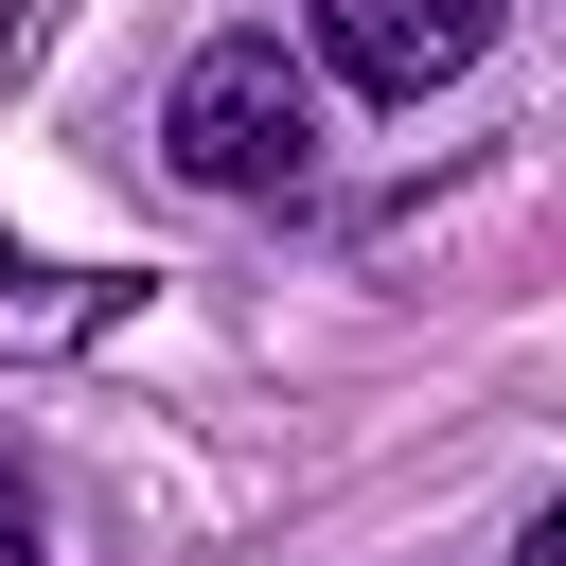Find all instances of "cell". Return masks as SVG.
Listing matches in <instances>:
<instances>
[{"label":"cell","mask_w":566,"mask_h":566,"mask_svg":"<svg viewBox=\"0 0 566 566\" xmlns=\"http://www.w3.org/2000/svg\"><path fill=\"white\" fill-rule=\"evenodd\" d=\"M495 18L513 0H318V71L371 88V106H424V88H460L495 53Z\"/></svg>","instance_id":"obj_2"},{"label":"cell","mask_w":566,"mask_h":566,"mask_svg":"<svg viewBox=\"0 0 566 566\" xmlns=\"http://www.w3.org/2000/svg\"><path fill=\"white\" fill-rule=\"evenodd\" d=\"M513 566H566V495H531V513H513Z\"/></svg>","instance_id":"obj_4"},{"label":"cell","mask_w":566,"mask_h":566,"mask_svg":"<svg viewBox=\"0 0 566 566\" xmlns=\"http://www.w3.org/2000/svg\"><path fill=\"white\" fill-rule=\"evenodd\" d=\"M159 159L195 177V195H301L318 177V71L248 18V35H195V71H177V106H159Z\"/></svg>","instance_id":"obj_1"},{"label":"cell","mask_w":566,"mask_h":566,"mask_svg":"<svg viewBox=\"0 0 566 566\" xmlns=\"http://www.w3.org/2000/svg\"><path fill=\"white\" fill-rule=\"evenodd\" d=\"M0 566H53V531H35V460L0 442Z\"/></svg>","instance_id":"obj_3"}]
</instances>
